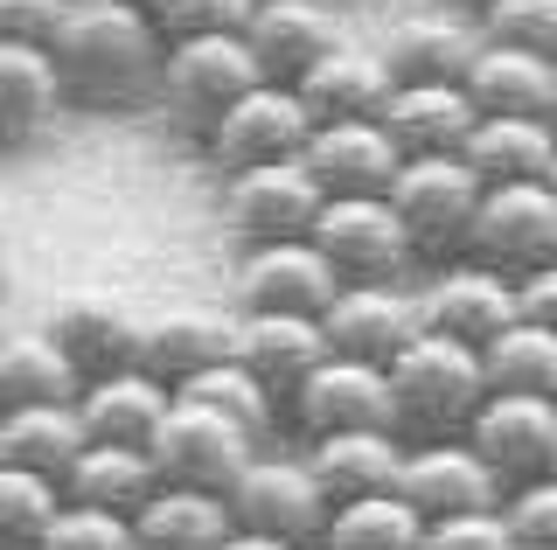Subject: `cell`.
Returning <instances> with one entry per match:
<instances>
[{"instance_id":"14","label":"cell","mask_w":557,"mask_h":550,"mask_svg":"<svg viewBox=\"0 0 557 550\" xmlns=\"http://www.w3.org/2000/svg\"><path fill=\"white\" fill-rule=\"evenodd\" d=\"M231 286H237V314H321L342 279L307 237H272V245H244Z\"/></svg>"},{"instance_id":"11","label":"cell","mask_w":557,"mask_h":550,"mask_svg":"<svg viewBox=\"0 0 557 550\" xmlns=\"http://www.w3.org/2000/svg\"><path fill=\"white\" fill-rule=\"evenodd\" d=\"M411 321H418V335H446L460 349H481L487 335H502L516 321V300L502 272L474 265V258H446L411 293Z\"/></svg>"},{"instance_id":"39","label":"cell","mask_w":557,"mask_h":550,"mask_svg":"<svg viewBox=\"0 0 557 550\" xmlns=\"http://www.w3.org/2000/svg\"><path fill=\"white\" fill-rule=\"evenodd\" d=\"M147 22L161 42H188V36H244L251 0H147Z\"/></svg>"},{"instance_id":"10","label":"cell","mask_w":557,"mask_h":550,"mask_svg":"<svg viewBox=\"0 0 557 550\" xmlns=\"http://www.w3.org/2000/svg\"><path fill=\"white\" fill-rule=\"evenodd\" d=\"M307 133H313V118L300 112V98H293L286 84L258 77L251 91H244L237 105L202 133V153H209V167H216V182H223V175H244V167L300 161Z\"/></svg>"},{"instance_id":"4","label":"cell","mask_w":557,"mask_h":550,"mask_svg":"<svg viewBox=\"0 0 557 550\" xmlns=\"http://www.w3.org/2000/svg\"><path fill=\"white\" fill-rule=\"evenodd\" d=\"M383 202H391L397 230H405V245H411V265H446V258H460V237H467V216H474V202H481V182L460 167V153H425V161H397Z\"/></svg>"},{"instance_id":"42","label":"cell","mask_w":557,"mask_h":550,"mask_svg":"<svg viewBox=\"0 0 557 550\" xmlns=\"http://www.w3.org/2000/svg\"><path fill=\"white\" fill-rule=\"evenodd\" d=\"M418 550H509L495 509H467V515H432L418 529Z\"/></svg>"},{"instance_id":"27","label":"cell","mask_w":557,"mask_h":550,"mask_svg":"<svg viewBox=\"0 0 557 550\" xmlns=\"http://www.w3.org/2000/svg\"><path fill=\"white\" fill-rule=\"evenodd\" d=\"M460 167L481 188L495 182H557L550 118H474L460 140Z\"/></svg>"},{"instance_id":"21","label":"cell","mask_w":557,"mask_h":550,"mask_svg":"<svg viewBox=\"0 0 557 550\" xmlns=\"http://www.w3.org/2000/svg\"><path fill=\"white\" fill-rule=\"evenodd\" d=\"M460 91L474 118H550L557 112V57H522V49H474L460 71Z\"/></svg>"},{"instance_id":"8","label":"cell","mask_w":557,"mask_h":550,"mask_svg":"<svg viewBox=\"0 0 557 550\" xmlns=\"http://www.w3.org/2000/svg\"><path fill=\"white\" fill-rule=\"evenodd\" d=\"M147 453V467L161 488H202V495H223L237 480V467L258 453V439H244L231 418H216V411L188 404V398H168L161 425H153V439L139 446Z\"/></svg>"},{"instance_id":"43","label":"cell","mask_w":557,"mask_h":550,"mask_svg":"<svg viewBox=\"0 0 557 550\" xmlns=\"http://www.w3.org/2000/svg\"><path fill=\"white\" fill-rule=\"evenodd\" d=\"M70 0H0V42H49Z\"/></svg>"},{"instance_id":"18","label":"cell","mask_w":557,"mask_h":550,"mask_svg":"<svg viewBox=\"0 0 557 550\" xmlns=\"http://www.w3.org/2000/svg\"><path fill=\"white\" fill-rule=\"evenodd\" d=\"M300 167L321 196H383L397 175V147L383 140L376 118H327L307 133Z\"/></svg>"},{"instance_id":"49","label":"cell","mask_w":557,"mask_h":550,"mask_svg":"<svg viewBox=\"0 0 557 550\" xmlns=\"http://www.w3.org/2000/svg\"><path fill=\"white\" fill-rule=\"evenodd\" d=\"M0 216H8V188H0Z\"/></svg>"},{"instance_id":"30","label":"cell","mask_w":557,"mask_h":550,"mask_svg":"<svg viewBox=\"0 0 557 550\" xmlns=\"http://www.w3.org/2000/svg\"><path fill=\"white\" fill-rule=\"evenodd\" d=\"M63 502L77 509H104V515H133L153 495V467L139 446H77V460L57 480Z\"/></svg>"},{"instance_id":"44","label":"cell","mask_w":557,"mask_h":550,"mask_svg":"<svg viewBox=\"0 0 557 550\" xmlns=\"http://www.w3.org/2000/svg\"><path fill=\"white\" fill-rule=\"evenodd\" d=\"M509 300H516V321H530V328H557V265L509 279Z\"/></svg>"},{"instance_id":"9","label":"cell","mask_w":557,"mask_h":550,"mask_svg":"<svg viewBox=\"0 0 557 550\" xmlns=\"http://www.w3.org/2000/svg\"><path fill=\"white\" fill-rule=\"evenodd\" d=\"M307 245L327 258L342 286L356 279H405L411 272V245L397 230L383 196H321V210L307 223Z\"/></svg>"},{"instance_id":"46","label":"cell","mask_w":557,"mask_h":550,"mask_svg":"<svg viewBox=\"0 0 557 550\" xmlns=\"http://www.w3.org/2000/svg\"><path fill=\"white\" fill-rule=\"evenodd\" d=\"M8 286H14V245H8V230H0V300H8Z\"/></svg>"},{"instance_id":"34","label":"cell","mask_w":557,"mask_h":550,"mask_svg":"<svg viewBox=\"0 0 557 550\" xmlns=\"http://www.w3.org/2000/svg\"><path fill=\"white\" fill-rule=\"evenodd\" d=\"M77 398V370L49 349L42 328H8L0 335V411L14 404H70Z\"/></svg>"},{"instance_id":"26","label":"cell","mask_w":557,"mask_h":550,"mask_svg":"<svg viewBox=\"0 0 557 550\" xmlns=\"http://www.w3.org/2000/svg\"><path fill=\"white\" fill-rule=\"evenodd\" d=\"M307 474L321 480L327 502H362V495H383L397 480V460H405V439L391 425H370V433H327V439H300Z\"/></svg>"},{"instance_id":"36","label":"cell","mask_w":557,"mask_h":550,"mask_svg":"<svg viewBox=\"0 0 557 550\" xmlns=\"http://www.w3.org/2000/svg\"><path fill=\"white\" fill-rule=\"evenodd\" d=\"M174 398H188V404L216 411V418H231L237 433H244V439H258V446H265V439H272V425H278V398H272V390L258 384V376L244 370V363H231V355H223V363H209V370H196L182 390H174Z\"/></svg>"},{"instance_id":"32","label":"cell","mask_w":557,"mask_h":550,"mask_svg":"<svg viewBox=\"0 0 557 550\" xmlns=\"http://www.w3.org/2000/svg\"><path fill=\"white\" fill-rule=\"evenodd\" d=\"M77 411L70 404H14L0 411V467H22L42 480H63V467L77 460Z\"/></svg>"},{"instance_id":"23","label":"cell","mask_w":557,"mask_h":550,"mask_svg":"<svg viewBox=\"0 0 557 550\" xmlns=\"http://www.w3.org/2000/svg\"><path fill=\"white\" fill-rule=\"evenodd\" d=\"M70 411H77L84 446H147L153 425H161V411H168V390L126 363V370H112V376L77 384Z\"/></svg>"},{"instance_id":"38","label":"cell","mask_w":557,"mask_h":550,"mask_svg":"<svg viewBox=\"0 0 557 550\" xmlns=\"http://www.w3.org/2000/svg\"><path fill=\"white\" fill-rule=\"evenodd\" d=\"M57 509H63L57 480L22 474V467H0V550H42Z\"/></svg>"},{"instance_id":"1","label":"cell","mask_w":557,"mask_h":550,"mask_svg":"<svg viewBox=\"0 0 557 550\" xmlns=\"http://www.w3.org/2000/svg\"><path fill=\"white\" fill-rule=\"evenodd\" d=\"M42 57L57 71L63 105L84 112H126L153 98V77H161V36L147 8H112V0H70Z\"/></svg>"},{"instance_id":"7","label":"cell","mask_w":557,"mask_h":550,"mask_svg":"<svg viewBox=\"0 0 557 550\" xmlns=\"http://www.w3.org/2000/svg\"><path fill=\"white\" fill-rule=\"evenodd\" d=\"M460 446L495 474V488H530V480H557V398H509L487 390L467 418Z\"/></svg>"},{"instance_id":"12","label":"cell","mask_w":557,"mask_h":550,"mask_svg":"<svg viewBox=\"0 0 557 550\" xmlns=\"http://www.w3.org/2000/svg\"><path fill=\"white\" fill-rule=\"evenodd\" d=\"M278 411L293 418L300 439H327V433H370L391 425V390H383L376 363H348V355H321L300 384L278 398Z\"/></svg>"},{"instance_id":"41","label":"cell","mask_w":557,"mask_h":550,"mask_svg":"<svg viewBox=\"0 0 557 550\" xmlns=\"http://www.w3.org/2000/svg\"><path fill=\"white\" fill-rule=\"evenodd\" d=\"M42 550H133V523L126 515H104V509H77L63 502L57 523H49Z\"/></svg>"},{"instance_id":"25","label":"cell","mask_w":557,"mask_h":550,"mask_svg":"<svg viewBox=\"0 0 557 550\" xmlns=\"http://www.w3.org/2000/svg\"><path fill=\"white\" fill-rule=\"evenodd\" d=\"M293 98H300V112L313 126H327V118H376L383 91H391V77H383L376 49L362 42H335L327 57H313L300 77L286 84Z\"/></svg>"},{"instance_id":"15","label":"cell","mask_w":557,"mask_h":550,"mask_svg":"<svg viewBox=\"0 0 557 550\" xmlns=\"http://www.w3.org/2000/svg\"><path fill=\"white\" fill-rule=\"evenodd\" d=\"M321 335H327V355H348V363H391L397 349L418 335L411 321V293L397 279H356V286H335V300L321 307Z\"/></svg>"},{"instance_id":"48","label":"cell","mask_w":557,"mask_h":550,"mask_svg":"<svg viewBox=\"0 0 557 550\" xmlns=\"http://www.w3.org/2000/svg\"><path fill=\"white\" fill-rule=\"evenodd\" d=\"M112 8H147V0H112Z\"/></svg>"},{"instance_id":"13","label":"cell","mask_w":557,"mask_h":550,"mask_svg":"<svg viewBox=\"0 0 557 550\" xmlns=\"http://www.w3.org/2000/svg\"><path fill=\"white\" fill-rule=\"evenodd\" d=\"M216 210H223V230H231L237 245H272V237H307L313 210H321V188L307 182L300 161H272V167L223 175Z\"/></svg>"},{"instance_id":"45","label":"cell","mask_w":557,"mask_h":550,"mask_svg":"<svg viewBox=\"0 0 557 550\" xmlns=\"http://www.w3.org/2000/svg\"><path fill=\"white\" fill-rule=\"evenodd\" d=\"M216 550H293V543H278V537H258V529H237V523H231Z\"/></svg>"},{"instance_id":"16","label":"cell","mask_w":557,"mask_h":550,"mask_svg":"<svg viewBox=\"0 0 557 550\" xmlns=\"http://www.w3.org/2000/svg\"><path fill=\"white\" fill-rule=\"evenodd\" d=\"M342 36L335 8L327 0H251V22H244V49H251L258 77L265 84H293L313 57H327Z\"/></svg>"},{"instance_id":"47","label":"cell","mask_w":557,"mask_h":550,"mask_svg":"<svg viewBox=\"0 0 557 550\" xmlns=\"http://www.w3.org/2000/svg\"><path fill=\"white\" fill-rule=\"evenodd\" d=\"M8 328H14V321H8V300H0V335H8Z\"/></svg>"},{"instance_id":"33","label":"cell","mask_w":557,"mask_h":550,"mask_svg":"<svg viewBox=\"0 0 557 550\" xmlns=\"http://www.w3.org/2000/svg\"><path fill=\"white\" fill-rule=\"evenodd\" d=\"M481 384L509 390V398H557V328L509 321L502 335L481 341Z\"/></svg>"},{"instance_id":"6","label":"cell","mask_w":557,"mask_h":550,"mask_svg":"<svg viewBox=\"0 0 557 550\" xmlns=\"http://www.w3.org/2000/svg\"><path fill=\"white\" fill-rule=\"evenodd\" d=\"M223 509H231L237 529H258V537H278L293 550H313L335 502L321 495V480L307 474L300 453H265V446H258L237 467V480L223 488Z\"/></svg>"},{"instance_id":"2","label":"cell","mask_w":557,"mask_h":550,"mask_svg":"<svg viewBox=\"0 0 557 550\" xmlns=\"http://www.w3.org/2000/svg\"><path fill=\"white\" fill-rule=\"evenodd\" d=\"M383 390H391V433L405 446L432 439H460L474 404L487 398L481 384V355L460 349L446 335H411L405 349L383 363Z\"/></svg>"},{"instance_id":"5","label":"cell","mask_w":557,"mask_h":550,"mask_svg":"<svg viewBox=\"0 0 557 550\" xmlns=\"http://www.w3.org/2000/svg\"><path fill=\"white\" fill-rule=\"evenodd\" d=\"M258 84V63L244 36H188V42H161V77H153V98L168 105V118L202 140L223 112L237 105Z\"/></svg>"},{"instance_id":"3","label":"cell","mask_w":557,"mask_h":550,"mask_svg":"<svg viewBox=\"0 0 557 550\" xmlns=\"http://www.w3.org/2000/svg\"><path fill=\"white\" fill-rule=\"evenodd\" d=\"M460 258L522 279V272L557 265V182H495L481 188L474 216H467Z\"/></svg>"},{"instance_id":"17","label":"cell","mask_w":557,"mask_h":550,"mask_svg":"<svg viewBox=\"0 0 557 550\" xmlns=\"http://www.w3.org/2000/svg\"><path fill=\"white\" fill-rule=\"evenodd\" d=\"M391 495H397V502H411L418 515H425V523H432V515H467V509H495V502H502L495 474H487L460 439L405 446Z\"/></svg>"},{"instance_id":"20","label":"cell","mask_w":557,"mask_h":550,"mask_svg":"<svg viewBox=\"0 0 557 550\" xmlns=\"http://www.w3.org/2000/svg\"><path fill=\"white\" fill-rule=\"evenodd\" d=\"M376 126L397 147V161H425V153H460L474 105L460 84H391L376 105Z\"/></svg>"},{"instance_id":"37","label":"cell","mask_w":557,"mask_h":550,"mask_svg":"<svg viewBox=\"0 0 557 550\" xmlns=\"http://www.w3.org/2000/svg\"><path fill=\"white\" fill-rule=\"evenodd\" d=\"M474 42L557 57V0H474Z\"/></svg>"},{"instance_id":"35","label":"cell","mask_w":557,"mask_h":550,"mask_svg":"<svg viewBox=\"0 0 557 550\" xmlns=\"http://www.w3.org/2000/svg\"><path fill=\"white\" fill-rule=\"evenodd\" d=\"M418 529H425V515L383 488V495H362V502L327 509L321 543L313 550H418Z\"/></svg>"},{"instance_id":"28","label":"cell","mask_w":557,"mask_h":550,"mask_svg":"<svg viewBox=\"0 0 557 550\" xmlns=\"http://www.w3.org/2000/svg\"><path fill=\"white\" fill-rule=\"evenodd\" d=\"M474 28L446 22V14H411L376 42V63L391 84H460V71L474 63Z\"/></svg>"},{"instance_id":"24","label":"cell","mask_w":557,"mask_h":550,"mask_svg":"<svg viewBox=\"0 0 557 550\" xmlns=\"http://www.w3.org/2000/svg\"><path fill=\"white\" fill-rule=\"evenodd\" d=\"M42 335H49V349L77 370V384H91V376H112V370L133 363L139 321H133L126 300H63L57 314L42 321Z\"/></svg>"},{"instance_id":"31","label":"cell","mask_w":557,"mask_h":550,"mask_svg":"<svg viewBox=\"0 0 557 550\" xmlns=\"http://www.w3.org/2000/svg\"><path fill=\"white\" fill-rule=\"evenodd\" d=\"M63 112L42 42H0V147H28Z\"/></svg>"},{"instance_id":"19","label":"cell","mask_w":557,"mask_h":550,"mask_svg":"<svg viewBox=\"0 0 557 550\" xmlns=\"http://www.w3.org/2000/svg\"><path fill=\"white\" fill-rule=\"evenodd\" d=\"M223 355H231V321L209 314V307H168V314L139 321V335H133V370L153 376L168 398H174V390H182L196 370L223 363Z\"/></svg>"},{"instance_id":"29","label":"cell","mask_w":557,"mask_h":550,"mask_svg":"<svg viewBox=\"0 0 557 550\" xmlns=\"http://www.w3.org/2000/svg\"><path fill=\"white\" fill-rule=\"evenodd\" d=\"M126 523H133V550H216L223 529H231V509H223V495L161 488V480H153V495Z\"/></svg>"},{"instance_id":"22","label":"cell","mask_w":557,"mask_h":550,"mask_svg":"<svg viewBox=\"0 0 557 550\" xmlns=\"http://www.w3.org/2000/svg\"><path fill=\"white\" fill-rule=\"evenodd\" d=\"M321 355L327 335L313 314H231V363H244L272 398H286Z\"/></svg>"},{"instance_id":"40","label":"cell","mask_w":557,"mask_h":550,"mask_svg":"<svg viewBox=\"0 0 557 550\" xmlns=\"http://www.w3.org/2000/svg\"><path fill=\"white\" fill-rule=\"evenodd\" d=\"M502 537L509 550H557V480H530V488H502Z\"/></svg>"}]
</instances>
